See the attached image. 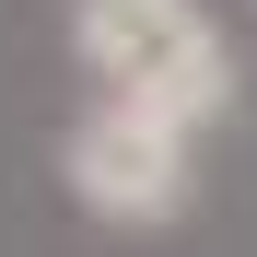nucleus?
<instances>
[{"label":"nucleus","mask_w":257,"mask_h":257,"mask_svg":"<svg viewBox=\"0 0 257 257\" xmlns=\"http://www.w3.org/2000/svg\"><path fill=\"white\" fill-rule=\"evenodd\" d=\"M59 187L94 210V222H117V234H164L199 199V128L94 94V105L59 128Z\"/></svg>","instance_id":"f03ea898"},{"label":"nucleus","mask_w":257,"mask_h":257,"mask_svg":"<svg viewBox=\"0 0 257 257\" xmlns=\"http://www.w3.org/2000/svg\"><path fill=\"white\" fill-rule=\"evenodd\" d=\"M70 59L105 105H152L176 128L234 117V47L199 0H70Z\"/></svg>","instance_id":"f257e3e1"}]
</instances>
